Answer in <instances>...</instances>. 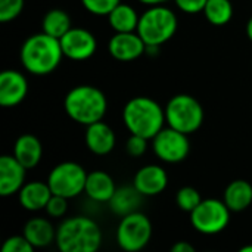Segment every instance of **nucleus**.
Listing matches in <instances>:
<instances>
[{"instance_id": "obj_29", "label": "nucleus", "mask_w": 252, "mask_h": 252, "mask_svg": "<svg viewBox=\"0 0 252 252\" xmlns=\"http://www.w3.org/2000/svg\"><path fill=\"white\" fill-rule=\"evenodd\" d=\"M3 252H32L34 247L30 244V241L24 236V235H16V236H10L4 241Z\"/></svg>"}, {"instance_id": "obj_26", "label": "nucleus", "mask_w": 252, "mask_h": 252, "mask_svg": "<svg viewBox=\"0 0 252 252\" xmlns=\"http://www.w3.org/2000/svg\"><path fill=\"white\" fill-rule=\"evenodd\" d=\"M201 201H202L201 193L195 188H192V186H185V188L179 189V192L176 195L177 207L182 211H186L189 214L201 204Z\"/></svg>"}, {"instance_id": "obj_11", "label": "nucleus", "mask_w": 252, "mask_h": 252, "mask_svg": "<svg viewBox=\"0 0 252 252\" xmlns=\"http://www.w3.org/2000/svg\"><path fill=\"white\" fill-rule=\"evenodd\" d=\"M63 56L71 61H87L97 49V40L93 32L86 28L72 27L63 37L59 38Z\"/></svg>"}, {"instance_id": "obj_9", "label": "nucleus", "mask_w": 252, "mask_h": 252, "mask_svg": "<svg viewBox=\"0 0 252 252\" xmlns=\"http://www.w3.org/2000/svg\"><path fill=\"white\" fill-rule=\"evenodd\" d=\"M152 238L151 220L139 211L121 217L117 227V244L127 252L142 251Z\"/></svg>"}, {"instance_id": "obj_6", "label": "nucleus", "mask_w": 252, "mask_h": 252, "mask_svg": "<svg viewBox=\"0 0 252 252\" xmlns=\"http://www.w3.org/2000/svg\"><path fill=\"white\" fill-rule=\"evenodd\" d=\"M165 123L185 134H192L204 123V108L190 94H176L165 105Z\"/></svg>"}, {"instance_id": "obj_33", "label": "nucleus", "mask_w": 252, "mask_h": 252, "mask_svg": "<svg viewBox=\"0 0 252 252\" xmlns=\"http://www.w3.org/2000/svg\"><path fill=\"white\" fill-rule=\"evenodd\" d=\"M173 252H195V248L189 244V242H185V241H180L177 244L173 245L171 248Z\"/></svg>"}, {"instance_id": "obj_22", "label": "nucleus", "mask_w": 252, "mask_h": 252, "mask_svg": "<svg viewBox=\"0 0 252 252\" xmlns=\"http://www.w3.org/2000/svg\"><path fill=\"white\" fill-rule=\"evenodd\" d=\"M140 15L136 9L127 3L117 4L108 15V22L115 32H133L137 31Z\"/></svg>"}, {"instance_id": "obj_4", "label": "nucleus", "mask_w": 252, "mask_h": 252, "mask_svg": "<svg viewBox=\"0 0 252 252\" xmlns=\"http://www.w3.org/2000/svg\"><path fill=\"white\" fill-rule=\"evenodd\" d=\"M63 109L72 121L87 127L103 120L108 111V100L100 89L83 84L66 93Z\"/></svg>"}, {"instance_id": "obj_18", "label": "nucleus", "mask_w": 252, "mask_h": 252, "mask_svg": "<svg viewBox=\"0 0 252 252\" xmlns=\"http://www.w3.org/2000/svg\"><path fill=\"white\" fill-rule=\"evenodd\" d=\"M117 190L114 179L105 171H92L87 174L84 193L93 202H109Z\"/></svg>"}, {"instance_id": "obj_30", "label": "nucleus", "mask_w": 252, "mask_h": 252, "mask_svg": "<svg viewBox=\"0 0 252 252\" xmlns=\"http://www.w3.org/2000/svg\"><path fill=\"white\" fill-rule=\"evenodd\" d=\"M44 211L47 213L49 217L52 219H61L66 214L68 211V199L59 195H52V198L49 199Z\"/></svg>"}, {"instance_id": "obj_36", "label": "nucleus", "mask_w": 252, "mask_h": 252, "mask_svg": "<svg viewBox=\"0 0 252 252\" xmlns=\"http://www.w3.org/2000/svg\"><path fill=\"white\" fill-rule=\"evenodd\" d=\"M241 252H252V245H247V247L241 248Z\"/></svg>"}, {"instance_id": "obj_32", "label": "nucleus", "mask_w": 252, "mask_h": 252, "mask_svg": "<svg viewBox=\"0 0 252 252\" xmlns=\"http://www.w3.org/2000/svg\"><path fill=\"white\" fill-rule=\"evenodd\" d=\"M177 7L185 13H199L204 10L208 0H174Z\"/></svg>"}, {"instance_id": "obj_8", "label": "nucleus", "mask_w": 252, "mask_h": 252, "mask_svg": "<svg viewBox=\"0 0 252 252\" xmlns=\"http://www.w3.org/2000/svg\"><path fill=\"white\" fill-rule=\"evenodd\" d=\"M230 210L220 199H202L190 213V223L198 233L211 236L221 233L230 223Z\"/></svg>"}, {"instance_id": "obj_34", "label": "nucleus", "mask_w": 252, "mask_h": 252, "mask_svg": "<svg viewBox=\"0 0 252 252\" xmlns=\"http://www.w3.org/2000/svg\"><path fill=\"white\" fill-rule=\"evenodd\" d=\"M140 1L142 4H146V6H157V4H162L168 0H137Z\"/></svg>"}, {"instance_id": "obj_12", "label": "nucleus", "mask_w": 252, "mask_h": 252, "mask_svg": "<svg viewBox=\"0 0 252 252\" xmlns=\"http://www.w3.org/2000/svg\"><path fill=\"white\" fill-rule=\"evenodd\" d=\"M108 50L114 59L120 62H131L146 53V43L137 31L115 32L108 43Z\"/></svg>"}, {"instance_id": "obj_2", "label": "nucleus", "mask_w": 252, "mask_h": 252, "mask_svg": "<svg viewBox=\"0 0 252 252\" xmlns=\"http://www.w3.org/2000/svg\"><path fill=\"white\" fill-rule=\"evenodd\" d=\"M123 123L130 134L152 140L165 124V109L148 96L130 99L123 109Z\"/></svg>"}, {"instance_id": "obj_31", "label": "nucleus", "mask_w": 252, "mask_h": 252, "mask_svg": "<svg viewBox=\"0 0 252 252\" xmlns=\"http://www.w3.org/2000/svg\"><path fill=\"white\" fill-rule=\"evenodd\" d=\"M148 149V139L142 137V136H137V134H131L126 143V151L128 155L137 158V157H142L145 155Z\"/></svg>"}, {"instance_id": "obj_16", "label": "nucleus", "mask_w": 252, "mask_h": 252, "mask_svg": "<svg viewBox=\"0 0 252 252\" xmlns=\"http://www.w3.org/2000/svg\"><path fill=\"white\" fill-rule=\"evenodd\" d=\"M86 146L94 155H108L115 148V133L103 121L93 123L86 127Z\"/></svg>"}, {"instance_id": "obj_1", "label": "nucleus", "mask_w": 252, "mask_h": 252, "mask_svg": "<svg viewBox=\"0 0 252 252\" xmlns=\"http://www.w3.org/2000/svg\"><path fill=\"white\" fill-rule=\"evenodd\" d=\"M19 58L27 72L32 75H47L59 66L63 52L59 38L41 31L30 35L24 41Z\"/></svg>"}, {"instance_id": "obj_5", "label": "nucleus", "mask_w": 252, "mask_h": 252, "mask_svg": "<svg viewBox=\"0 0 252 252\" xmlns=\"http://www.w3.org/2000/svg\"><path fill=\"white\" fill-rule=\"evenodd\" d=\"M179 21L176 13L162 4L149 6L139 19L137 32L146 43V46L161 47L171 40L177 31Z\"/></svg>"}, {"instance_id": "obj_25", "label": "nucleus", "mask_w": 252, "mask_h": 252, "mask_svg": "<svg viewBox=\"0 0 252 252\" xmlns=\"http://www.w3.org/2000/svg\"><path fill=\"white\" fill-rule=\"evenodd\" d=\"M202 12L210 24L221 27L230 22L233 16V4L230 0H208Z\"/></svg>"}, {"instance_id": "obj_15", "label": "nucleus", "mask_w": 252, "mask_h": 252, "mask_svg": "<svg viewBox=\"0 0 252 252\" xmlns=\"http://www.w3.org/2000/svg\"><path fill=\"white\" fill-rule=\"evenodd\" d=\"M25 174L27 168L13 155H3L0 158V195L4 198L18 195L25 185Z\"/></svg>"}, {"instance_id": "obj_13", "label": "nucleus", "mask_w": 252, "mask_h": 252, "mask_svg": "<svg viewBox=\"0 0 252 252\" xmlns=\"http://www.w3.org/2000/svg\"><path fill=\"white\" fill-rule=\"evenodd\" d=\"M28 93L27 77L15 69H6L0 74V105L13 108L19 105Z\"/></svg>"}, {"instance_id": "obj_21", "label": "nucleus", "mask_w": 252, "mask_h": 252, "mask_svg": "<svg viewBox=\"0 0 252 252\" xmlns=\"http://www.w3.org/2000/svg\"><path fill=\"white\" fill-rule=\"evenodd\" d=\"M223 201L232 213H241L252 204V185L247 180H233L223 193Z\"/></svg>"}, {"instance_id": "obj_27", "label": "nucleus", "mask_w": 252, "mask_h": 252, "mask_svg": "<svg viewBox=\"0 0 252 252\" xmlns=\"http://www.w3.org/2000/svg\"><path fill=\"white\" fill-rule=\"evenodd\" d=\"M25 0H0V22L16 19L24 10Z\"/></svg>"}, {"instance_id": "obj_20", "label": "nucleus", "mask_w": 252, "mask_h": 252, "mask_svg": "<svg viewBox=\"0 0 252 252\" xmlns=\"http://www.w3.org/2000/svg\"><path fill=\"white\" fill-rule=\"evenodd\" d=\"M34 248L49 247L52 242H56V229L53 224L43 217H35L27 221L22 233Z\"/></svg>"}, {"instance_id": "obj_17", "label": "nucleus", "mask_w": 252, "mask_h": 252, "mask_svg": "<svg viewBox=\"0 0 252 252\" xmlns=\"http://www.w3.org/2000/svg\"><path fill=\"white\" fill-rule=\"evenodd\" d=\"M52 190L47 182H28L18 192L19 205L27 211H40L44 210L49 199L52 198Z\"/></svg>"}, {"instance_id": "obj_10", "label": "nucleus", "mask_w": 252, "mask_h": 252, "mask_svg": "<svg viewBox=\"0 0 252 252\" xmlns=\"http://www.w3.org/2000/svg\"><path fill=\"white\" fill-rule=\"evenodd\" d=\"M189 134H185L173 127H164L154 139L152 148L155 155L167 164H177L188 158L190 152Z\"/></svg>"}, {"instance_id": "obj_23", "label": "nucleus", "mask_w": 252, "mask_h": 252, "mask_svg": "<svg viewBox=\"0 0 252 252\" xmlns=\"http://www.w3.org/2000/svg\"><path fill=\"white\" fill-rule=\"evenodd\" d=\"M140 198H142V195L137 192V189L134 186H123L115 190L114 196L111 198V201L108 204L114 214L124 217L130 213L137 211Z\"/></svg>"}, {"instance_id": "obj_28", "label": "nucleus", "mask_w": 252, "mask_h": 252, "mask_svg": "<svg viewBox=\"0 0 252 252\" xmlns=\"http://www.w3.org/2000/svg\"><path fill=\"white\" fill-rule=\"evenodd\" d=\"M120 3L121 0H81L84 9L96 16H108L109 12Z\"/></svg>"}, {"instance_id": "obj_7", "label": "nucleus", "mask_w": 252, "mask_h": 252, "mask_svg": "<svg viewBox=\"0 0 252 252\" xmlns=\"http://www.w3.org/2000/svg\"><path fill=\"white\" fill-rule=\"evenodd\" d=\"M87 174L78 162L65 161L52 168L47 176V185L53 195L72 199L84 192Z\"/></svg>"}, {"instance_id": "obj_14", "label": "nucleus", "mask_w": 252, "mask_h": 252, "mask_svg": "<svg viewBox=\"0 0 252 252\" xmlns=\"http://www.w3.org/2000/svg\"><path fill=\"white\" fill-rule=\"evenodd\" d=\"M168 185L167 171L157 164L142 167L133 179V186L142 196H157L165 190Z\"/></svg>"}, {"instance_id": "obj_19", "label": "nucleus", "mask_w": 252, "mask_h": 252, "mask_svg": "<svg viewBox=\"0 0 252 252\" xmlns=\"http://www.w3.org/2000/svg\"><path fill=\"white\" fill-rule=\"evenodd\" d=\"M13 157L27 168H34L43 157V146L34 134H21L13 146Z\"/></svg>"}, {"instance_id": "obj_24", "label": "nucleus", "mask_w": 252, "mask_h": 252, "mask_svg": "<svg viewBox=\"0 0 252 252\" xmlns=\"http://www.w3.org/2000/svg\"><path fill=\"white\" fill-rule=\"evenodd\" d=\"M71 28V18L62 9H52L43 16L41 31L55 38L63 37Z\"/></svg>"}, {"instance_id": "obj_35", "label": "nucleus", "mask_w": 252, "mask_h": 252, "mask_svg": "<svg viewBox=\"0 0 252 252\" xmlns=\"http://www.w3.org/2000/svg\"><path fill=\"white\" fill-rule=\"evenodd\" d=\"M247 35H248V38L252 41V16L248 19V22H247Z\"/></svg>"}, {"instance_id": "obj_3", "label": "nucleus", "mask_w": 252, "mask_h": 252, "mask_svg": "<svg viewBox=\"0 0 252 252\" xmlns=\"http://www.w3.org/2000/svg\"><path fill=\"white\" fill-rule=\"evenodd\" d=\"M100 244V227L90 217H69L56 229V245L62 252H96Z\"/></svg>"}]
</instances>
